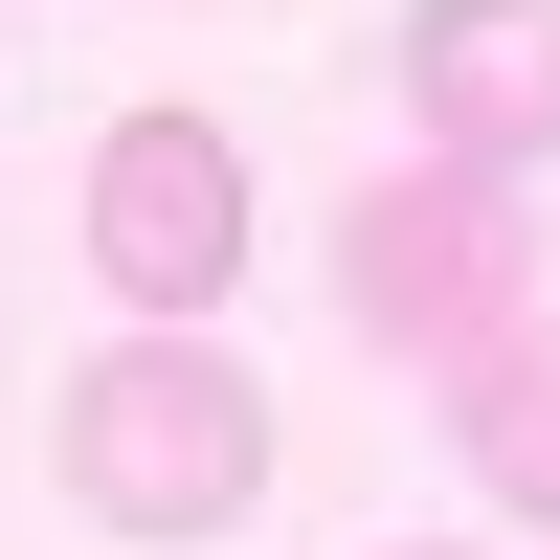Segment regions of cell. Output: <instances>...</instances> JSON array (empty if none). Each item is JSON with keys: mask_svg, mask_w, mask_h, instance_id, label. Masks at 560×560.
Returning a JSON list of instances; mask_svg holds the SVG:
<instances>
[{"mask_svg": "<svg viewBox=\"0 0 560 560\" xmlns=\"http://www.w3.org/2000/svg\"><path fill=\"white\" fill-rule=\"evenodd\" d=\"M404 113H427V158L538 179L560 158V0H404Z\"/></svg>", "mask_w": 560, "mask_h": 560, "instance_id": "277c9868", "label": "cell"}, {"mask_svg": "<svg viewBox=\"0 0 560 560\" xmlns=\"http://www.w3.org/2000/svg\"><path fill=\"white\" fill-rule=\"evenodd\" d=\"M90 269H113V314H224L247 292V135L224 113H113L90 135Z\"/></svg>", "mask_w": 560, "mask_h": 560, "instance_id": "3957f363", "label": "cell"}, {"mask_svg": "<svg viewBox=\"0 0 560 560\" xmlns=\"http://www.w3.org/2000/svg\"><path fill=\"white\" fill-rule=\"evenodd\" d=\"M337 314L382 359H471V337H516L538 314V224H516V179L493 158H427V179H382V202H337Z\"/></svg>", "mask_w": 560, "mask_h": 560, "instance_id": "7a4b0ae2", "label": "cell"}, {"mask_svg": "<svg viewBox=\"0 0 560 560\" xmlns=\"http://www.w3.org/2000/svg\"><path fill=\"white\" fill-rule=\"evenodd\" d=\"M448 448H471L493 516H538V538H560V314H516V337L448 359Z\"/></svg>", "mask_w": 560, "mask_h": 560, "instance_id": "5b68a950", "label": "cell"}, {"mask_svg": "<svg viewBox=\"0 0 560 560\" xmlns=\"http://www.w3.org/2000/svg\"><path fill=\"white\" fill-rule=\"evenodd\" d=\"M45 471H68L90 538L179 560L224 516H269V382L202 337V314H135L113 359H68V404H45Z\"/></svg>", "mask_w": 560, "mask_h": 560, "instance_id": "6da1fadb", "label": "cell"}, {"mask_svg": "<svg viewBox=\"0 0 560 560\" xmlns=\"http://www.w3.org/2000/svg\"><path fill=\"white\" fill-rule=\"evenodd\" d=\"M404 560H471V538H404Z\"/></svg>", "mask_w": 560, "mask_h": 560, "instance_id": "8992f818", "label": "cell"}]
</instances>
